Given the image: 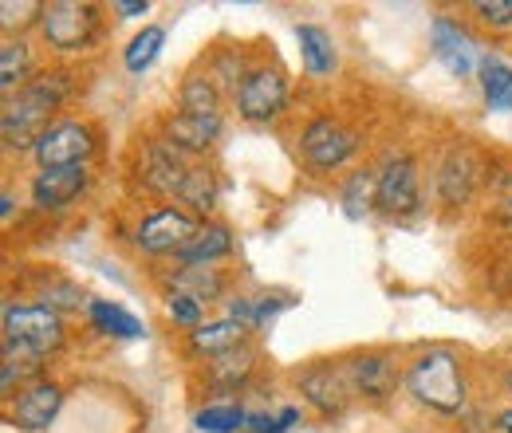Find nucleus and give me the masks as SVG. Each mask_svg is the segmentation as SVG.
<instances>
[{
  "instance_id": "f257e3e1",
  "label": "nucleus",
  "mask_w": 512,
  "mask_h": 433,
  "mask_svg": "<svg viewBox=\"0 0 512 433\" xmlns=\"http://www.w3.org/2000/svg\"><path fill=\"white\" fill-rule=\"evenodd\" d=\"M75 95V75L67 67H44L28 87H20L16 95L4 99V115H0V138L8 154H32L36 142L44 138V130L56 119V111Z\"/></svg>"
},
{
  "instance_id": "6e6552de",
  "label": "nucleus",
  "mask_w": 512,
  "mask_h": 433,
  "mask_svg": "<svg viewBox=\"0 0 512 433\" xmlns=\"http://www.w3.org/2000/svg\"><path fill=\"white\" fill-rule=\"evenodd\" d=\"M233 107H237V115L245 123L253 126L276 123L284 115V107H288V75L280 67H268V63L249 67V75L233 91Z\"/></svg>"
},
{
  "instance_id": "dca6fc26",
  "label": "nucleus",
  "mask_w": 512,
  "mask_h": 433,
  "mask_svg": "<svg viewBox=\"0 0 512 433\" xmlns=\"http://www.w3.org/2000/svg\"><path fill=\"white\" fill-rule=\"evenodd\" d=\"M91 186L87 166H67V170H36L28 182V197L40 213H60L71 201H79Z\"/></svg>"
},
{
  "instance_id": "58836bf2",
  "label": "nucleus",
  "mask_w": 512,
  "mask_h": 433,
  "mask_svg": "<svg viewBox=\"0 0 512 433\" xmlns=\"http://www.w3.org/2000/svg\"><path fill=\"white\" fill-rule=\"evenodd\" d=\"M12 205H16V197H12V189H4V193H0V221H4V225L12 221Z\"/></svg>"
},
{
  "instance_id": "423d86ee",
  "label": "nucleus",
  "mask_w": 512,
  "mask_h": 433,
  "mask_svg": "<svg viewBox=\"0 0 512 433\" xmlns=\"http://www.w3.org/2000/svg\"><path fill=\"white\" fill-rule=\"evenodd\" d=\"M4 343H16L48 359L67 343L64 315L44 304H4Z\"/></svg>"
},
{
  "instance_id": "6ab92c4d",
  "label": "nucleus",
  "mask_w": 512,
  "mask_h": 433,
  "mask_svg": "<svg viewBox=\"0 0 512 433\" xmlns=\"http://www.w3.org/2000/svg\"><path fill=\"white\" fill-rule=\"evenodd\" d=\"M256 351L253 343L241 347V351H229V355H217V359H205V386L213 394H245L249 382L256 374Z\"/></svg>"
},
{
  "instance_id": "7ed1b4c3",
  "label": "nucleus",
  "mask_w": 512,
  "mask_h": 433,
  "mask_svg": "<svg viewBox=\"0 0 512 433\" xmlns=\"http://www.w3.org/2000/svg\"><path fill=\"white\" fill-rule=\"evenodd\" d=\"M40 36L56 56H83L103 36V16L87 0H52L40 16Z\"/></svg>"
},
{
  "instance_id": "393cba45",
  "label": "nucleus",
  "mask_w": 512,
  "mask_h": 433,
  "mask_svg": "<svg viewBox=\"0 0 512 433\" xmlns=\"http://www.w3.org/2000/svg\"><path fill=\"white\" fill-rule=\"evenodd\" d=\"M233 245L237 241H233V229L225 221H201L197 237L182 248L178 264H217V260H225L233 252Z\"/></svg>"
},
{
  "instance_id": "f704fd0d",
  "label": "nucleus",
  "mask_w": 512,
  "mask_h": 433,
  "mask_svg": "<svg viewBox=\"0 0 512 433\" xmlns=\"http://www.w3.org/2000/svg\"><path fill=\"white\" fill-rule=\"evenodd\" d=\"M40 8H44V4H36V0H28V4H12V0H4V4H0V24H4V32L16 28V36H20V32L36 20V16H24V12H40ZM36 24H40V20H36Z\"/></svg>"
},
{
  "instance_id": "9d476101",
  "label": "nucleus",
  "mask_w": 512,
  "mask_h": 433,
  "mask_svg": "<svg viewBox=\"0 0 512 433\" xmlns=\"http://www.w3.org/2000/svg\"><path fill=\"white\" fill-rule=\"evenodd\" d=\"M95 150H99L95 126L83 123V119H60L44 130L32 158L40 170H67V166H87Z\"/></svg>"
},
{
  "instance_id": "c85d7f7f",
  "label": "nucleus",
  "mask_w": 512,
  "mask_h": 433,
  "mask_svg": "<svg viewBox=\"0 0 512 433\" xmlns=\"http://www.w3.org/2000/svg\"><path fill=\"white\" fill-rule=\"evenodd\" d=\"M375 193H379V170H355L347 182H343V193H339V205H343V213L351 217V221H359V217H367L371 209H375Z\"/></svg>"
},
{
  "instance_id": "f03ea898",
  "label": "nucleus",
  "mask_w": 512,
  "mask_h": 433,
  "mask_svg": "<svg viewBox=\"0 0 512 433\" xmlns=\"http://www.w3.org/2000/svg\"><path fill=\"white\" fill-rule=\"evenodd\" d=\"M402 386H406L414 406H422L438 418H457L461 422L469 414L465 359H461V351H453L446 343L414 351V359L406 363V374H402Z\"/></svg>"
},
{
  "instance_id": "ea45409f",
  "label": "nucleus",
  "mask_w": 512,
  "mask_h": 433,
  "mask_svg": "<svg viewBox=\"0 0 512 433\" xmlns=\"http://www.w3.org/2000/svg\"><path fill=\"white\" fill-rule=\"evenodd\" d=\"M501 394H505V398H512V363L501 371Z\"/></svg>"
},
{
  "instance_id": "1a4fd4ad",
  "label": "nucleus",
  "mask_w": 512,
  "mask_h": 433,
  "mask_svg": "<svg viewBox=\"0 0 512 433\" xmlns=\"http://www.w3.org/2000/svg\"><path fill=\"white\" fill-rule=\"evenodd\" d=\"M197 229H201V221L186 213L182 205H158L154 213H146L138 225H134V248L142 252V256H182V248L190 245L193 237H197Z\"/></svg>"
},
{
  "instance_id": "2f4dec72",
  "label": "nucleus",
  "mask_w": 512,
  "mask_h": 433,
  "mask_svg": "<svg viewBox=\"0 0 512 433\" xmlns=\"http://www.w3.org/2000/svg\"><path fill=\"white\" fill-rule=\"evenodd\" d=\"M304 426V410L300 406H249V418H245V433H288Z\"/></svg>"
},
{
  "instance_id": "0eeeda50",
  "label": "nucleus",
  "mask_w": 512,
  "mask_h": 433,
  "mask_svg": "<svg viewBox=\"0 0 512 433\" xmlns=\"http://www.w3.org/2000/svg\"><path fill=\"white\" fill-rule=\"evenodd\" d=\"M296 394L320 414L323 422H339L351 402H355V386L347 378L343 359H320V363H308L304 371L296 374Z\"/></svg>"
},
{
  "instance_id": "9b49d317",
  "label": "nucleus",
  "mask_w": 512,
  "mask_h": 433,
  "mask_svg": "<svg viewBox=\"0 0 512 433\" xmlns=\"http://www.w3.org/2000/svg\"><path fill=\"white\" fill-rule=\"evenodd\" d=\"M422 205V174L414 154L406 150H390L379 166V193H375V209L386 217H414Z\"/></svg>"
},
{
  "instance_id": "4468645a",
  "label": "nucleus",
  "mask_w": 512,
  "mask_h": 433,
  "mask_svg": "<svg viewBox=\"0 0 512 433\" xmlns=\"http://www.w3.org/2000/svg\"><path fill=\"white\" fill-rule=\"evenodd\" d=\"M225 115H190V111H170L158 119V138H166L174 150H182L190 162H205V154L221 142Z\"/></svg>"
},
{
  "instance_id": "e433bc0d",
  "label": "nucleus",
  "mask_w": 512,
  "mask_h": 433,
  "mask_svg": "<svg viewBox=\"0 0 512 433\" xmlns=\"http://www.w3.org/2000/svg\"><path fill=\"white\" fill-rule=\"evenodd\" d=\"M493 221L497 225H512V178L509 186H505V193H501V201H497V209H493Z\"/></svg>"
},
{
  "instance_id": "bb28decb",
  "label": "nucleus",
  "mask_w": 512,
  "mask_h": 433,
  "mask_svg": "<svg viewBox=\"0 0 512 433\" xmlns=\"http://www.w3.org/2000/svg\"><path fill=\"white\" fill-rule=\"evenodd\" d=\"M221 87L213 83V75H186L182 87H178V111H190V115H221Z\"/></svg>"
},
{
  "instance_id": "ddd939ff",
  "label": "nucleus",
  "mask_w": 512,
  "mask_h": 433,
  "mask_svg": "<svg viewBox=\"0 0 512 433\" xmlns=\"http://www.w3.org/2000/svg\"><path fill=\"white\" fill-rule=\"evenodd\" d=\"M343 367H347V378L355 386V398L375 402V406L394 398V390L402 386V374H406V367L398 363V355L386 351V347L355 351V355L343 359Z\"/></svg>"
},
{
  "instance_id": "412c9836",
  "label": "nucleus",
  "mask_w": 512,
  "mask_h": 433,
  "mask_svg": "<svg viewBox=\"0 0 512 433\" xmlns=\"http://www.w3.org/2000/svg\"><path fill=\"white\" fill-rule=\"evenodd\" d=\"M477 87H481V99L489 111L505 115L512 111V63L501 60L497 52H485L477 60Z\"/></svg>"
},
{
  "instance_id": "f8f14e48",
  "label": "nucleus",
  "mask_w": 512,
  "mask_h": 433,
  "mask_svg": "<svg viewBox=\"0 0 512 433\" xmlns=\"http://www.w3.org/2000/svg\"><path fill=\"white\" fill-rule=\"evenodd\" d=\"M485 182V158L477 146L469 142H453L446 150V158L438 162V174H434V189H438V201L446 209H461L477 197V189Z\"/></svg>"
},
{
  "instance_id": "4be33fe9",
  "label": "nucleus",
  "mask_w": 512,
  "mask_h": 433,
  "mask_svg": "<svg viewBox=\"0 0 512 433\" xmlns=\"http://www.w3.org/2000/svg\"><path fill=\"white\" fill-rule=\"evenodd\" d=\"M217 201H221V178H217V170L209 162H193L190 178H186V186L178 193V205L186 213H193L197 221H209V213L217 209Z\"/></svg>"
},
{
  "instance_id": "72a5a7b5",
  "label": "nucleus",
  "mask_w": 512,
  "mask_h": 433,
  "mask_svg": "<svg viewBox=\"0 0 512 433\" xmlns=\"http://www.w3.org/2000/svg\"><path fill=\"white\" fill-rule=\"evenodd\" d=\"M469 12H473L485 28H493V32L512 28V0H477V4H469Z\"/></svg>"
},
{
  "instance_id": "39448f33",
  "label": "nucleus",
  "mask_w": 512,
  "mask_h": 433,
  "mask_svg": "<svg viewBox=\"0 0 512 433\" xmlns=\"http://www.w3.org/2000/svg\"><path fill=\"white\" fill-rule=\"evenodd\" d=\"M359 150H363V134L355 126H347L343 119H335V115H316L312 123L300 130V154L320 174H331V170L347 166Z\"/></svg>"
},
{
  "instance_id": "a878e982",
  "label": "nucleus",
  "mask_w": 512,
  "mask_h": 433,
  "mask_svg": "<svg viewBox=\"0 0 512 433\" xmlns=\"http://www.w3.org/2000/svg\"><path fill=\"white\" fill-rule=\"evenodd\" d=\"M87 323L99 335H115V339H142L146 335V323L138 315H130L127 308L111 304V300H91L87 304Z\"/></svg>"
},
{
  "instance_id": "20e7f679",
  "label": "nucleus",
  "mask_w": 512,
  "mask_h": 433,
  "mask_svg": "<svg viewBox=\"0 0 512 433\" xmlns=\"http://www.w3.org/2000/svg\"><path fill=\"white\" fill-rule=\"evenodd\" d=\"M190 170V158L182 150H174L166 138H158V134H150V138H142L134 146V178L150 197H178L186 178H190Z\"/></svg>"
},
{
  "instance_id": "4c0bfd02",
  "label": "nucleus",
  "mask_w": 512,
  "mask_h": 433,
  "mask_svg": "<svg viewBox=\"0 0 512 433\" xmlns=\"http://www.w3.org/2000/svg\"><path fill=\"white\" fill-rule=\"evenodd\" d=\"M493 433H512V406H505L501 414H493Z\"/></svg>"
},
{
  "instance_id": "7c9ffc66",
  "label": "nucleus",
  "mask_w": 512,
  "mask_h": 433,
  "mask_svg": "<svg viewBox=\"0 0 512 433\" xmlns=\"http://www.w3.org/2000/svg\"><path fill=\"white\" fill-rule=\"evenodd\" d=\"M162 48H166V28L162 24H146L138 36H130L127 52H123L127 71H134V75L150 71V63L162 56Z\"/></svg>"
},
{
  "instance_id": "cd10ccee",
  "label": "nucleus",
  "mask_w": 512,
  "mask_h": 433,
  "mask_svg": "<svg viewBox=\"0 0 512 433\" xmlns=\"http://www.w3.org/2000/svg\"><path fill=\"white\" fill-rule=\"evenodd\" d=\"M245 418H249V406L233 398H217L193 414V426L201 433H245Z\"/></svg>"
},
{
  "instance_id": "a211bd4d",
  "label": "nucleus",
  "mask_w": 512,
  "mask_h": 433,
  "mask_svg": "<svg viewBox=\"0 0 512 433\" xmlns=\"http://www.w3.org/2000/svg\"><path fill=\"white\" fill-rule=\"evenodd\" d=\"M430 52H434V60L442 63L449 75L469 79V71H473V40H469V32L453 16H434V24H430Z\"/></svg>"
},
{
  "instance_id": "c756f323",
  "label": "nucleus",
  "mask_w": 512,
  "mask_h": 433,
  "mask_svg": "<svg viewBox=\"0 0 512 433\" xmlns=\"http://www.w3.org/2000/svg\"><path fill=\"white\" fill-rule=\"evenodd\" d=\"M36 300L44 304V308H52V311H87V292L75 284V280H67V276H60V272H48L44 280H40V288H36Z\"/></svg>"
},
{
  "instance_id": "aec40b11",
  "label": "nucleus",
  "mask_w": 512,
  "mask_h": 433,
  "mask_svg": "<svg viewBox=\"0 0 512 433\" xmlns=\"http://www.w3.org/2000/svg\"><path fill=\"white\" fill-rule=\"evenodd\" d=\"M166 288L170 292H186L197 304H217V300H229V276L213 264H178L170 276H166Z\"/></svg>"
},
{
  "instance_id": "5701e85b",
  "label": "nucleus",
  "mask_w": 512,
  "mask_h": 433,
  "mask_svg": "<svg viewBox=\"0 0 512 433\" xmlns=\"http://www.w3.org/2000/svg\"><path fill=\"white\" fill-rule=\"evenodd\" d=\"M40 71H36V52H32V44L24 40V36H8L4 44H0V91H4V99L8 95H16L20 87H28L32 79H36Z\"/></svg>"
},
{
  "instance_id": "c9c22d12",
  "label": "nucleus",
  "mask_w": 512,
  "mask_h": 433,
  "mask_svg": "<svg viewBox=\"0 0 512 433\" xmlns=\"http://www.w3.org/2000/svg\"><path fill=\"white\" fill-rule=\"evenodd\" d=\"M111 12H119L123 20H134V16H146V12H150V4H146V0H115V4H111Z\"/></svg>"
},
{
  "instance_id": "f3484780",
  "label": "nucleus",
  "mask_w": 512,
  "mask_h": 433,
  "mask_svg": "<svg viewBox=\"0 0 512 433\" xmlns=\"http://www.w3.org/2000/svg\"><path fill=\"white\" fill-rule=\"evenodd\" d=\"M249 339H253V331L245 323L229 319V315L205 319L201 327L186 331V347H190V355H197V359H217V355L241 351V347H249Z\"/></svg>"
},
{
  "instance_id": "b1692460",
  "label": "nucleus",
  "mask_w": 512,
  "mask_h": 433,
  "mask_svg": "<svg viewBox=\"0 0 512 433\" xmlns=\"http://www.w3.org/2000/svg\"><path fill=\"white\" fill-rule=\"evenodd\" d=\"M296 40H300V56H304V71L308 75H331L339 67V48H335V36L320 28V24H296Z\"/></svg>"
},
{
  "instance_id": "2eb2a0df",
  "label": "nucleus",
  "mask_w": 512,
  "mask_h": 433,
  "mask_svg": "<svg viewBox=\"0 0 512 433\" xmlns=\"http://www.w3.org/2000/svg\"><path fill=\"white\" fill-rule=\"evenodd\" d=\"M60 406H64V386L56 378H40V382H28L12 402H4V418L16 430L40 433L56 422Z\"/></svg>"
},
{
  "instance_id": "473e14b6",
  "label": "nucleus",
  "mask_w": 512,
  "mask_h": 433,
  "mask_svg": "<svg viewBox=\"0 0 512 433\" xmlns=\"http://www.w3.org/2000/svg\"><path fill=\"white\" fill-rule=\"evenodd\" d=\"M162 304H166V315H170L178 327H186V331H193V327L205 323V304H197V300L186 296V292H170V288H166Z\"/></svg>"
}]
</instances>
